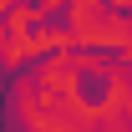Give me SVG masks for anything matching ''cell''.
Masks as SVG:
<instances>
[{
    "label": "cell",
    "mask_w": 132,
    "mask_h": 132,
    "mask_svg": "<svg viewBox=\"0 0 132 132\" xmlns=\"http://www.w3.org/2000/svg\"><path fill=\"white\" fill-rule=\"evenodd\" d=\"M117 92V76L112 71H102V66H76V76H71V97L81 102L86 112H102Z\"/></svg>",
    "instance_id": "obj_1"
},
{
    "label": "cell",
    "mask_w": 132,
    "mask_h": 132,
    "mask_svg": "<svg viewBox=\"0 0 132 132\" xmlns=\"http://www.w3.org/2000/svg\"><path fill=\"white\" fill-rule=\"evenodd\" d=\"M76 5L71 0H61V5H51V10H41V15H31L26 26H20V41H41V36H61L66 46L76 41Z\"/></svg>",
    "instance_id": "obj_2"
},
{
    "label": "cell",
    "mask_w": 132,
    "mask_h": 132,
    "mask_svg": "<svg viewBox=\"0 0 132 132\" xmlns=\"http://www.w3.org/2000/svg\"><path fill=\"white\" fill-rule=\"evenodd\" d=\"M0 132H36L31 122H26V107H20V97H5V127Z\"/></svg>",
    "instance_id": "obj_3"
}]
</instances>
